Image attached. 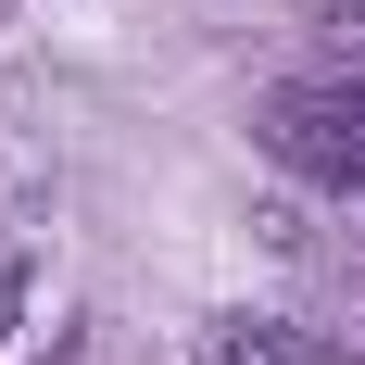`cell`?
I'll list each match as a JSON object with an SVG mask.
<instances>
[{"label":"cell","instance_id":"obj_3","mask_svg":"<svg viewBox=\"0 0 365 365\" xmlns=\"http://www.w3.org/2000/svg\"><path fill=\"white\" fill-rule=\"evenodd\" d=\"M315 88H365V0L315 13Z\"/></svg>","mask_w":365,"mask_h":365},{"label":"cell","instance_id":"obj_2","mask_svg":"<svg viewBox=\"0 0 365 365\" xmlns=\"http://www.w3.org/2000/svg\"><path fill=\"white\" fill-rule=\"evenodd\" d=\"M202 365H340L315 328H290V315H215L202 328Z\"/></svg>","mask_w":365,"mask_h":365},{"label":"cell","instance_id":"obj_1","mask_svg":"<svg viewBox=\"0 0 365 365\" xmlns=\"http://www.w3.org/2000/svg\"><path fill=\"white\" fill-rule=\"evenodd\" d=\"M264 151L315 189H365V88H315V76L277 88L264 101Z\"/></svg>","mask_w":365,"mask_h":365},{"label":"cell","instance_id":"obj_4","mask_svg":"<svg viewBox=\"0 0 365 365\" xmlns=\"http://www.w3.org/2000/svg\"><path fill=\"white\" fill-rule=\"evenodd\" d=\"M13 315H26V277H13V264H0V340H13Z\"/></svg>","mask_w":365,"mask_h":365}]
</instances>
